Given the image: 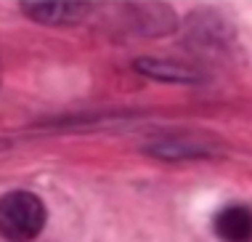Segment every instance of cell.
Segmentation results:
<instances>
[{"instance_id": "1", "label": "cell", "mask_w": 252, "mask_h": 242, "mask_svg": "<svg viewBox=\"0 0 252 242\" xmlns=\"http://www.w3.org/2000/svg\"><path fill=\"white\" fill-rule=\"evenodd\" d=\"M45 205L27 189L8 192L0 197V237L8 242H30L45 226Z\"/></svg>"}, {"instance_id": "4", "label": "cell", "mask_w": 252, "mask_h": 242, "mask_svg": "<svg viewBox=\"0 0 252 242\" xmlns=\"http://www.w3.org/2000/svg\"><path fill=\"white\" fill-rule=\"evenodd\" d=\"M133 69L141 72L144 78L159 82H178V85H196L202 80V72L181 64V61H167V59H135Z\"/></svg>"}, {"instance_id": "2", "label": "cell", "mask_w": 252, "mask_h": 242, "mask_svg": "<svg viewBox=\"0 0 252 242\" xmlns=\"http://www.w3.org/2000/svg\"><path fill=\"white\" fill-rule=\"evenodd\" d=\"M146 155L159 157L167 162H178V160H204V157H215L218 144H213L210 138H199V136H167L159 141H152L144 147Z\"/></svg>"}, {"instance_id": "5", "label": "cell", "mask_w": 252, "mask_h": 242, "mask_svg": "<svg viewBox=\"0 0 252 242\" xmlns=\"http://www.w3.org/2000/svg\"><path fill=\"white\" fill-rule=\"evenodd\" d=\"M213 229L223 242H252V207L228 205L218 210Z\"/></svg>"}, {"instance_id": "3", "label": "cell", "mask_w": 252, "mask_h": 242, "mask_svg": "<svg viewBox=\"0 0 252 242\" xmlns=\"http://www.w3.org/2000/svg\"><path fill=\"white\" fill-rule=\"evenodd\" d=\"M91 3H66V0H48V3H22V11L40 24H74L85 19Z\"/></svg>"}]
</instances>
